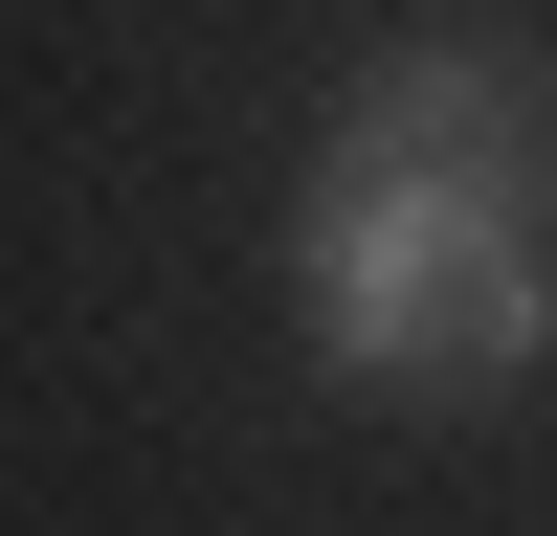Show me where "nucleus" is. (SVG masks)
Returning a JSON list of instances; mask_svg holds the SVG:
<instances>
[{
    "mask_svg": "<svg viewBox=\"0 0 557 536\" xmlns=\"http://www.w3.org/2000/svg\"><path fill=\"white\" fill-rule=\"evenodd\" d=\"M290 313L357 402L535 380L557 357V68H513V45L357 68V112L312 134V202H290Z\"/></svg>",
    "mask_w": 557,
    "mask_h": 536,
    "instance_id": "1",
    "label": "nucleus"
}]
</instances>
